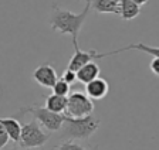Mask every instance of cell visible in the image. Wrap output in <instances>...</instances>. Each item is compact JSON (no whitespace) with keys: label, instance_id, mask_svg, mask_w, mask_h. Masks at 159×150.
Instances as JSON below:
<instances>
[{"label":"cell","instance_id":"obj_1","mask_svg":"<svg viewBox=\"0 0 159 150\" xmlns=\"http://www.w3.org/2000/svg\"><path fill=\"white\" fill-rule=\"evenodd\" d=\"M85 6L81 13H73L70 10H63L61 7L53 4V14L50 19V26L54 31L60 34H68L73 38V44L77 43L81 27L85 23L88 11L91 9V0H84Z\"/></svg>","mask_w":159,"mask_h":150},{"label":"cell","instance_id":"obj_2","mask_svg":"<svg viewBox=\"0 0 159 150\" xmlns=\"http://www.w3.org/2000/svg\"><path fill=\"white\" fill-rule=\"evenodd\" d=\"M63 126H64L63 136L70 137V139L87 140L98 130L99 120L93 116L73 118L66 115V120H64Z\"/></svg>","mask_w":159,"mask_h":150},{"label":"cell","instance_id":"obj_3","mask_svg":"<svg viewBox=\"0 0 159 150\" xmlns=\"http://www.w3.org/2000/svg\"><path fill=\"white\" fill-rule=\"evenodd\" d=\"M26 114H31L33 118L39 122L40 125H43L48 132H57L63 127L64 120H66V115L63 114H56L53 110H50L46 106H39V105H31V106H24L20 108L16 116H23Z\"/></svg>","mask_w":159,"mask_h":150},{"label":"cell","instance_id":"obj_4","mask_svg":"<svg viewBox=\"0 0 159 150\" xmlns=\"http://www.w3.org/2000/svg\"><path fill=\"white\" fill-rule=\"evenodd\" d=\"M51 132H44L40 126V123L36 119L21 126V135H20L19 144L26 149H33L46 144V142L50 139Z\"/></svg>","mask_w":159,"mask_h":150},{"label":"cell","instance_id":"obj_5","mask_svg":"<svg viewBox=\"0 0 159 150\" xmlns=\"http://www.w3.org/2000/svg\"><path fill=\"white\" fill-rule=\"evenodd\" d=\"M66 112V115L73 118L91 116V114L94 112V102L88 95L75 91L68 95V106Z\"/></svg>","mask_w":159,"mask_h":150},{"label":"cell","instance_id":"obj_6","mask_svg":"<svg viewBox=\"0 0 159 150\" xmlns=\"http://www.w3.org/2000/svg\"><path fill=\"white\" fill-rule=\"evenodd\" d=\"M74 45V50H75V53H74L73 58L70 60L68 62V67L70 70H73V71H78L81 67H84L85 64L88 62H93L94 60H101V58L107 57V54L105 53H97L95 50H89V51H83L81 48L78 47V43L73 44Z\"/></svg>","mask_w":159,"mask_h":150},{"label":"cell","instance_id":"obj_7","mask_svg":"<svg viewBox=\"0 0 159 150\" xmlns=\"http://www.w3.org/2000/svg\"><path fill=\"white\" fill-rule=\"evenodd\" d=\"M33 79L44 88H53L58 81V75H57L56 70L48 62H46L39 65L33 71Z\"/></svg>","mask_w":159,"mask_h":150},{"label":"cell","instance_id":"obj_8","mask_svg":"<svg viewBox=\"0 0 159 150\" xmlns=\"http://www.w3.org/2000/svg\"><path fill=\"white\" fill-rule=\"evenodd\" d=\"M85 92L87 95H88L91 99H102V98H105L107 95H108L109 92V85L108 82H107L104 78L98 77L95 78L94 81H91V82H88L85 85Z\"/></svg>","mask_w":159,"mask_h":150},{"label":"cell","instance_id":"obj_9","mask_svg":"<svg viewBox=\"0 0 159 150\" xmlns=\"http://www.w3.org/2000/svg\"><path fill=\"white\" fill-rule=\"evenodd\" d=\"M99 72H101V70H99L98 64L93 61V62L85 64L84 67H81L77 71V79L87 85L88 82H91V81H94L95 78H98Z\"/></svg>","mask_w":159,"mask_h":150},{"label":"cell","instance_id":"obj_10","mask_svg":"<svg viewBox=\"0 0 159 150\" xmlns=\"http://www.w3.org/2000/svg\"><path fill=\"white\" fill-rule=\"evenodd\" d=\"M119 2L121 0H91V7L97 13L119 14Z\"/></svg>","mask_w":159,"mask_h":150},{"label":"cell","instance_id":"obj_11","mask_svg":"<svg viewBox=\"0 0 159 150\" xmlns=\"http://www.w3.org/2000/svg\"><path fill=\"white\" fill-rule=\"evenodd\" d=\"M0 125L7 130L10 139L19 143L20 135H21V125L19 123V120L14 118H0Z\"/></svg>","mask_w":159,"mask_h":150},{"label":"cell","instance_id":"obj_12","mask_svg":"<svg viewBox=\"0 0 159 150\" xmlns=\"http://www.w3.org/2000/svg\"><path fill=\"white\" fill-rule=\"evenodd\" d=\"M129 50H135V51H142V53H146L149 55H153V57L159 58V47H151V45H146L143 43H136V44H129L126 47H122L119 50L115 51H109L107 53V57L108 55H114V54H119V53H124V51H129Z\"/></svg>","mask_w":159,"mask_h":150},{"label":"cell","instance_id":"obj_13","mask_svg":"<svg viewBox=\"0 0 159 150\" xmlns=\"http://www.w3.org/2000/svg\"><path fill=\"white\" fill-rule=\"evenodd\" d=\"M67 106H68V98L67 96H60L56 93H51L46 99V108H48L50 110H53L56 114L66 112Z\"/></svg>","mask_w":159,"mask_h":150},{"label":"cell","instance_id":"obj_14","mask_svg":"<svg viewBox=\"0 0 159 150\" xmlns=\"http://www.w3.org/2000/svg\"><path fill=\"white\" fill-rule=\"evenodd\" d=\"M141 13V6L131 0H121L119 2V16L124 20H132Z\"/></svg>","mask_w":159,"mask_h":150},{"label":"cell","instance_id":"obj_15","mask_svg":"<svg viewBox=\"0 0 159 150\" xmlns=\"http://www.w3.org/2000/svg\"><path fill=\"white\" fill-rule=\"evenodd\" d=\"M70 88L71 87H70L68 82H66L63 78H58V81H57L56 85H54L51 89H53V93H56V95H60V96H68Z\"/></svg>","mask_w":159,"mask_h":150},{"label":"cell","instance_id":"obj_16","mask_svg":"<svg viewBox=\"0 0 159 150\" xmlns=\"http://www.w3.org/2000/svg\"><path fill=\"white\" fill-rule=\"evenodd\" d=\"M56 150H98V146L93 147V149H85V147H83L81 144L75 143L73 140H66L61 144L56 146Z\"/></svg>","mask_w":159,"mask_h":150},{"label":"cell","instance_id":"obj_17","mask_svg":"<svg viewBox=\"0 0 159 150\" xmlns=\"http://www.w3.org/2000/svg\"><path fill=\"white\" fill-rule=\"evenodd\" d=\"M61 78H63L66 82H68L70 85H71V84H74L77 81V72L75 71H73V70H70V68H67V70L63 72Z\"/></svg>","mask_w":159,"mask_h":150},{"label":"cell","instance_id":"obj_18","mask_svg":"<svg viewBox=\"0 0 159 150\" xmlns=\"http://www.w3.org/2000/svg\"><path fill=\"white\" fill-rule=\"evenodd\" d=\"M9 140H10V136H9V133H7V130L0 125V149H3Z\"/></svg>","mask_w":159,"mask_h":150},{"label":"cell","instance_id":"obj_19","mask_svg":"<svg viewBox=\"0 0 159 150\" xmlns=\"http://www.w3.org/2000/svg\"><path fill=\"white\" fill-rule=\"evenodd\" d=\"M149 68H151V71L155 74L156 77H159V58L153 57V60L149 64Z\"/></svg>","mask_w":159,"mask_h":150},{"label":"cell","instance_id":"obj_20","mask_svg":"<svg viewBox=\"0 0 159 150\" xmlns=\"http://www.w3.org/2000/svg\"><path fill=\"white\" fill-rule=\"evenodd\" d=\"M131 2H134V3H136L138 6H143V4H146L149 2V0H131Z\"/></svg>","mask_w":159,"mask_h":150},{"label":"cell","instance_id":"obj_21","mask_svg":"<svg viewBox=\"0 0 159 150\" xmlns=\"http://www.w3.org/2000/svg\"><path fill=\"white\" fill-rule=\"evenodd\" d=\"M6 150H19V149H16V147H10V149H6Z\"/></svg>","mask_w":159,"mask_h":150}]
</instances>
